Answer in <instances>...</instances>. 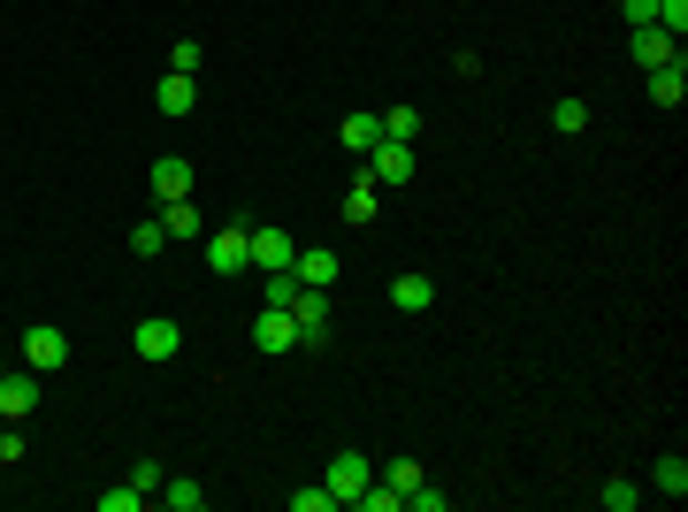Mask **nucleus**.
Returning <instances> with one entry per match:
<instances>
[{
	"label": "nucleus",
	"instance_id": "obj_31",
	"mask_svg": "<svg viewBox=\"0 0 688 512\" xmlns=\"http://www.w3.org/2000/svg\"><path fill=\"white\" fill-rule=\"evenodd\" d=\"M619 23L635 31V23H658V0H619Z\"/></svg>",
	"mask_w": 688,
	"mask_h": 512
},
{
	"label": "nucleus",
	"instance_id": "obj_16",
	"mask_svg": "<svg viewBox=\"0 0 688 512\" xmlns=\"http://www.w3.org/2000/svg\"><path fill=\"white\" fill-rule=\"evenodd\" d=\"M391 307H398V314H428V307H436V283H428L421 268H406V275L391 283Z\"/></svg>",
	"mask_w": 688,
	"mask_h": 512
},
{
	"label": "nucleus",
	"instance_id": "obj_18",
	"mask_svg": "<svg viewBox=\"0 0 688 512\" xmlns=\"http://www.w3.org/2000/svg\"><path fill=\"white\" fill-rule=\"evenodd\" d=\"M375 138H383V116H344V123H337V145H344V153H360V161L375 153Z\"/></svg>",
	"mask_w": 688,
	"mask_h": 512
},
{
	"label": "nucleus",
	"instance_id": "obj_28",
	"mask_svg": "<svg viewBox=\"0 0 688 512\" xmlns=\"http://www.w3.org/2000/svg\"><path fill=\"white\" fill-rule=\"evenodd\" d=\"M145 505V490H131V482H123V490H100V512H138Z\"/></svg>",
	"mask_w": 688,
	"mask_h": 512
},
{
	"label": "nucleus",
	"instance_id": "obj_21",
	"mask_svg": "<svg viewBox=\"0 0 688 512\" xmlns=\"http://www.w3.org/2000/svg\"><path fill=\"white\" fill-rule=\"evenodd\" d=\"M375 482H391V490H398V505H406V490H421V482H428V466H421V459H391Z\"/></svg>",
	"mask_w": 688,
	"mask_h": 512
},
{
	"label": "nucleus",
	"instance_id": "obj_29",
	"mask_svg": "<svg viewBox=\"0 0 688 512\" xmlns=\"http://www.w3.org/2000/svg\"><path fill=\"white\" fill-rule=\"evenodd\" d=\"M161 474H169L161 459H138V466H131V490H145V498H153V490H161Z\"/></svg>",
	"mask_w": 688,
	"mask_h": 512
},
{
	"label": "nucleus",
	"instance_id": "obj_4",
	"mask_svg": "<svg viewBox=\"0 0 688 512\" xmlns=\"http://www.w3.org/2000/svg\"><path fill=\"white\" fill-rule=\"evenodd\" d=\"M200 245H206V268H214V275H245V268H253V238H245V222H237V230H206Z\"/></svg>",
	"mask_w": 688,
	"mask_h": 512
},
{
	"label": "nucleus",
	"instance_id": "obj_3",
	"mask_svg": "<svg viewBox=\"0 0 688 512\" xmlns=\"http://www.w3.org/2000/svg\"><path fill=\"white\" fill-rule=\"evenodd\" d=\"M131 352L145 360V368H161V360L184 352V329H176L169 314H145V321H138V337H131Z\"/></svg>",
	"mask_w": 688,
	"mask_h": 512
},
{
	"label": "nucleus",
	"instance_id": "obj_1",
	"mask_svg": "<svg viewBox=\"0 0 688 512\" xmlns=\"http://www.w3.org/2000/svg\"><path fill=\"white\" fill-rule=\"evenodd\" d=\"M375 482V466H367V451H330V474H322V490L337 498V505H360V490Z\"/></svg>",
	"mask_w": 688,
	"mask_h": 512
},
{
	"label": "nucleus",
	"instance_id": "obj_14",
	"mask_svg": "<svg viewBox=\"0 0 688 512\" xmlns=\"http://www.w3.org/2000/svg\"><path fill=\"white\" fill-rule=\"evenodd\" d=\"M145 184H153V192H161V199H192V161H184V153H161Z\"/></svg>",
	"mask_w": 688,
	"mask_h": 512
},
{
	"label": "nucleus",
	"instance_id": "obj_6",
	"mask_svg": "<svg viewBox=\"0 0 688 512\" xmlns=\"http://www.w3.org/2000/svg\"><path fill=\"white\" fill-rule=\"evenodd\" d=\"M627 54H635L643 69H666V62H681V39L658 31V23H635V31H627Z\"/></svg>",
	"mask_w": 688,
	"mask_h": 512
},
{
	"label": "nucleus",
	"instance_id": "obj_30",
	"mask_svg": "<svg viewBox=\"0 0 688 512\" xmlns=\"http://www.w3.org/2000/svg\"><path fill=\"white\" fill-rule=\"evenodd\" d=\"M200 62H206V54H200V39H176V47H169V69H184V77H192Z\"/></svg>",
	"mask_w": 688,
	"mask_h": 512
},
{
	"label": "nucleus",
	"instance_id": "obj_2",
	"mask_svg": "<svg viewBox=\"0 0 688 512\" xmlns=\"http://www.w3.org/2000/svg\"><path fill=\"white\" fill-rule=\"evenodd\" d=\"M283 314L299 321V344H306V352H322V344H330V291H306V283H299V299H291Z\"/></svg>",
	"mask_w": 688,
	"mask_h": 512
},
{
	"label": "nucleus",
	"instance_id": "obj_11",
	"mask_svg": "<svg viewBox=\"0 0 688 512\" xmlns=\"http://www.w3.org/2000/svg\"><path fill=\"white\" fill-rule=\"evenodd\" d=\"M153 108H161V116H169V123H184V116H192V108H200V84H192V77H184V69H169V77H161V84H153Z\"/></svg>",
	"mask_w": 688,
	"mask_h": 512
},
{
	"label": "nucleus",
	"instance_id": "obj_9",
	"mask_svg": "<svg viewBox=\"0 0 688 512\" xmlns=\"http://www.w3.org/2000/svg\"><path fill=\"white\" fill-rule=\"evenodd\" d=\"M291 275H299V283H306V291H337L344 260L330 253V245H299V260H291Z\"/></svg>",
	"mask_w": 688,
	"mask_h": 512
},
{
	"label": "nucleus",
	"instance_id": "obj_32",
	"mask_svg": "<svg viewBox=\"0 0 688 512\" xmlns=\"http://www.w3.org/2000/svg\"><path fill=\"white\" fill-rule=\"evenodd\" d=\"M444 505H452V498H444V490H428V482L406 490V512H444Z\"/></svg>",
	"mask_w": 688,
	"mask_h": 512
},
{
	"label": "nucleus",
	"instance_id": "obj_15",
	"mask_svg": "<svg viewBox=\"0 0 688 512\" xmlns=\"http://www.w3.org/2000/svg\"><path fill=\"white\" fill-rule=\"evenodd\" d=\"M375 214H383V192H375V177L360 169V177H352V192H344V222H352V230H367Z\"/></svg>",
	"mask_w": 688,
	"mask_h": 512
},
{
	"label": "nucleus",
	"instance_id": "obj_26",
	"mask_svg": "<svg viewBox=\"0 0 688 512\" xmlns=\"http://www.w3.org/2000/svg\"><path fill=\"white\" fill-rule=\"evenodd\" d=\"M658 31H674V39H688V0H658Z\"/></svg>",
	"mask_w": 688,
	"mask_h": 512
},
{
	"label": "nucleus",
	"instance_id": "obj_19",
	"mask_svg": "<svg viewBox=\"0 0 688 512\" xmlns=\"http://www.w3.org/2000/svg\"><path fill=\"white\" fill-rule=\"evenodd\" d=\"M650 490H658V498H674V505L688 498V459H681V451H666V459L650 466Z\"/></svg>",
	"mask_w": 688,
	"mask_h": 512
},
{
	"label": "nucleus",
	"instance_id": "obj_20",
	"mask_svg": "<svg viewBox=\"0 0 688 512\" xmlns=\"http://www.w3.org/2000/svg\"><path fill=\"white\" fill-rule=\"evenodd\" d=\"M650 100H658V108H681V100H688V69L681 62L650 69Z\"/></svg>",
	"mask_w": 688,
	"mask_h": 512
},
{
	"label": "nucleus",
	"instance_id": "obj_25",
	"mask_svg": "<svg viewBox=\"0 0 688 512\" xmlns=\"http://www.w3.org/2000/svg\"><path fill=\"white\" fill-rule=\"evenodd\" d=\"M161 245H169V230H161V214H153V222H138V230H131V253H138V260H153Z\"/></svg>",
	"mask_w": 688,
	"mask_h": 512
},
{
	"label": "nucleus",
	"instance_id": "obj_13",
	"mask_svg": "<svg viewBox=\"0 0 688 512\" xmlns=\"http://www.w3.org/2000/svg\"><path fill=\"white\" fill-rule=\"evenodd\" d=\"M367 177H375V184H406V177H413V145H398V138H375V153H367Z\"/></svg>",
	"mask_w": 688,
	"mask_h": 512
},
{
	"label": "nucleus",
	"instance_id": "obj_34",
	"mask_svg": "<svg viewBox=\"0 0 688 512\" xmlns=\"http://www.w3.org/2000/svg\"><path fill=\"white\" fill-rule=\"evenodd\" d=\"M0 375H8V368H0Z\"/></svg>",
	"mask_w": 688,
	"mask_h": 512
},
{
	"label": "nucleus",
	"instance_id": "obj_23",
	"mask_svg": "<svg viewBox=\"0 0 688 512\" xmlns=\"http://www.w3.org/2000/svg\"><path fill=\"white\" fill-rule=\"evenodd\" d=\"M597 505H605V512H635V505H643V482H619V474H613V482L597 490Z\"/></svg>",
	"mask_w": 688,
	"mask_h": 512
},
{
	"label": "nucleus",
	"instance_id": "obj_27",
	"mask_svg": "<svg viewBox=\"0 0 688 512\" xmlns=\"http://www.w3.org/2000/svg\"><path fill=\"white\" fill-rule=\"evenodd\" d=\"M291 512H337V498L314 482V490H291Z\"/></svg>",
	"mask_w": 688,
	"mask_h": 512
},
{
	"label": "nucleus",
	"instance_id": "obj_22",
	"mask_svg": "<svg viewBox=\"0 0 688 512\" xmlns=\"http://www.w3.org/2000/svg\"><path fill=\"white\" fill-rule=\"evenodd\" d=\"M550 130H558V138H581V130H589V100H574V92H566V100L550 108Z\"/></svg>",
	"mask_w": 688,
	"mask_h": 512
},
{
	"label": "nucleus",
	"instance_id": "obj_7",
	"mask_svg": "<svg viewBox=\"0 0 688 512\" xmlns=\"http://www.w3.org/2000/svg\"><path fill=\"white\" fill-rule=\"evenodd\" d=\"M31 413H39V368L0 375V421H31Z\"/></svg>",
	"mask_w": 688,
	"mask_h": 512
},
{
	"label": "nucleus",
	"instance_id": "obj_8",
	"mask_svg": "<svg viewBox=\"0 0 688 512\" xmlns=\"http://www.w3.org/2000/svg\"><path fill=\"white\" fill-rule=\"evenodd\" d=\"M245 238H253V268H261V275H275V268H291V260H299V238H291V230H275V222L245 230Z\"/></svg>",
	"mask_w": 688,
	"mask_h": 512
},
{
	"label": "nucleus",
	"instance_id": "obj_33",
	"mask_svg": "<svg viewBox=\"0 0 688 512\" xmlns=\"http://www.w3.org/2000/svg\"><path fill=\"white\" fill-rule=\"evenodd\" d=\"M23 459V436H16V421H0V466H16Z\"/></svg>",
	"mask_w": 688,
	"mask_h": 512
},
{
	"label": "nucleus",
	"instance_id": "obj_5",
	"mask_svg": "<svg viewBox=\"0 0 688 512\" xmlns=\"http://www.w3.org/2000/svg\"><path fill=\"white\" fill-rule=\"evenodd\" d=\"M23 368H39V375L69 368V337L54 329V321H31V329H23Z\"/></svg>",
	"mask_w": 688,
	"mask_h": 512
},
{
	"label": "nucleus",
	"instance_id": "obj_24",
	"mask_svg": "<svg viewBox=\"0 0 688 512\" xmlns=\"http://www.w3.org/2000/svg\"><path fill=\"white\" fill-rule=\"evenodd\" d=\"M383 138L413 145V138H421V108H383Z\"/></svg>",
	"mask_w": 688,
	"mask_h": 512
},
{
	"label": "nucleus",
	"instance_id": "obj_17",
	"mask_svg": "<svg viewBox=\"0 0 688 512\" xmlns=\"http://www.w3.org/2000/svg\"><path fill=\"white\" fill-rule=\"evenodd\" d=\"M153 505H169V512H200V505H206V490L192 482V474H161V490H153Z\"/></svg>",
	"mask_w": 688,
	"mask_h": 512
},
{
	"label": "nucleus",
	"instance_id": "obj_12",
	"mask_svg": "<svg viewBox=\"0 0 688 512\" xmlns=\"http://www.w3.org/2000/svg\"><path fill=\"white\" fill-rule=\"evenodd\" d=\"M161 230H169V245H200L206 238V214L192 199H161Z\"/></svg>",
	"mask_w": 688,
	"mask_h": 512
},
{
	"label": "nucleus",
	"instance_id": "obj_10",
	"mask_svg": "<svg viewBox=\"0 0 688 512\" xmlns=\"http://www.w3.org/2000/svg\"><path fill=\"white\" fill-rule=\"evenodd\" d=\"M291 344H299V321L283 314V307H261V314H253V352H291Z\"/></svg>",
	"mask_w": 688,
	"mask_h": 512
}]
</instances>
